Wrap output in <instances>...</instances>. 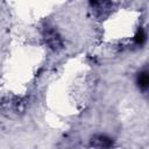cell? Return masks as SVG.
I'll list each match as a JSON object with an SVG mask.
<instances>
[{"label":"cell","instance_id":"cell-1","mask_svg":"<svg viewBox=\"0 0 149 149\" xmlns=\"http://www.w3.org/2000/svg\"><path fill=\"white\" fill-rule=\"evenodd\" d=\"M136 84L140 87V90H142V91H146L148 88L149 78H148V71L147 70H143V71L139 72L137 77H136Z\"/></svg>","mask_w":149,"mask_h":149},{"label":"cell","instance_id":"cell-2","mask_svg":"<svg viewBox=\"0 0 149 149\" xmlns=\"http://www.w3.org/2000/svg\"><path fill=\"white\" fill-rule=\"evenodd\" d=\"M94 141H98L99 142V143H95L94 144L95 147H111L112 146L111 139H108L106 136H102V135H99L98 137H94Z\"/></svg>","mask_w":149,"mask_h":149},{"label":"cell","instance_id":"cell-3","mask_svg":"<svg viewBox=\"0 0 149 149\" xmlns=\"http://www.w3.org/2000/svg\"><path fill=\"white\" fill-rule=\"evenodd\" d=\"M146 38H147V35H146L144 30L143 29H139L137 34L135 35V43L139 44V45H142L146 42Z\"/></svg>","mask_w":149,"mask_h":149}]
</instances>
